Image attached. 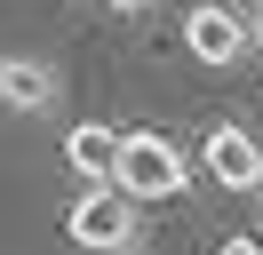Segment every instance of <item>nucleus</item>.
<instances>
[{"label": "nucleus", "instance_id": "f257e3e1", "mask_svg": "<svg viewBox=\"0 0 263 255\" xmlns=\"http://www.w3.org/2000/svg\"><path fill=\"white\" fill-rule=\"evenodd\" d=\"M64 239L88 255H144V207L120 184H88L80 199L64 207Z\"/></svg>", "mask_w": 263, "mask_h": 255}, {"label": "nucleus", "instance_id": "f03ea898", "mask_svg": "<svg viewBox=\"0 0 263 255\" xmlns=\"http://www.w3.org/2000/svg\"><path fill=\"white\" fill-rule=\"evenodd\" d=\"M112 184L128 191L136 207H160V199H176V191L192 184V168H183V152L160 136V128H120V168H112Z\"/></svg>", "mask_w": 263, "mask_h": 255}, {"label": "nucleus", "instance_id": "7ed1b4c3", "mask_svg": "<svg viewBox=\"0 0 263 255\" xmlns=\"http://www.w3.org/2000/svg\"><path fill=\"white\" fill-rule=\"evenodd\" d=\"M183 48H192V64H208V72H231V64L247 56V16L231 8V0H192Z\"/></svg>", "mask_w": 263, "mask_h": 255}, {"label": "nucleus", "instance_id": "20e7f679", "mask_svg": "<svg viewBox=\"0 0 263 255\" xmlns=\"http://www.w3.org/2000/svg\"><path fill=\"white\" fill-rule=\"evenodd\" d=\"M199 168H208V184H215V191H263V143L247 136V128L215 120V128H208V143H199Z\"/></svg>", "mask_w": 263, "mask_h": 255}, {"label": "nucleus", "instance_id": "39448f33", "mask_svg": "<svg viewBox=\"0 0 263 255\" xmlns=\"http://www.w3.org/2000/svg\"><path fill=\"white\" fill-rule=\"evenodd\" d=\"M0 112H24V120L64 112V72L48 56H0Z\"/></svg>", "mask_w": 263, "mask_h": 255}, {"label": "nucleus", "instance_id": "423d86ee", "mask_svg": "<svg viewBox=\"0 0 263 255\" xmlns=\"http://www.w3.org/2000/svg\"><path fill=\"white\" fill-rule=\"evenodd\" d=\"M64 168L80 175V184H112V168H120V128H112V120L64 128Z\"/></svg>", "mask_w": 263, "mask_h": 255}, {"label": "nucleus", "instance_id": "0eeeda50", "mask_svg": "<svg viewBox=\"0 0 263 255\" xmlns=\"http://www.w3.org/2000/svg\"><path fill=\"white\" fill-rule=\"evenodd\" d=\"M215 255H263V239H255V231H231V239H223Z\"/></svg>", "mask_w": 263, "mask_h": 255}, {"label": "nucleus", "instance_id": "6e6552de", "mask_svg": "<svg viewBox=\"0 0 263 255\" xmlns=\"http://www.w3.org/2000/svg\"><path fill=\"white\" fill-rule=\"evenodd\" d=\"M247 48H255V56H263V8L247 16Z\"/></svg>", "mask_w": 263, "mask_h": 255}, {"label": "nucleus", "instance_id": "1a4fd4ad", "mask_svg": "<svg viewBox=\"0 0 263 255\" xmlns=\"http://www.w3.org/2000/svg\"><path fill=\"white\" fill-rule=\"evenodd\" d=\"M112 8H128V16H136V8H152V0H112Z\"/></svg>", "mask_w": 263, "mask_h": 255}, {"label": "nucleus", "instance_id": "9d476101", "mask_svg": "<svg viewBox=\"0 0 263 255\" xmlns=\"http://www.w3.org/2000/svg\"><path fill=\"white\" fill-rule=\"evenodd\" d=\"M255 239H263V215H255Z\"/></svg>", "mask_w": 263, "mask_h": 255}]
</instances>
